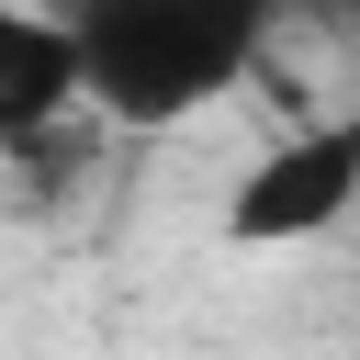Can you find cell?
<instances>
[{"label":"cell","instance_id":"obj_1","mask_svg":"<svg viewBox=\"0 0 360 360\" xmlns=\"http://www.w3.org/2000/svg\"><path fill=\"white\" fill-rule=\"evenodd\" d=\"M270 45L259 0H90L79 11V79L101 124H180L202 101H225Z\"/></svg>","mask_w":360,"mask_h":360},{"label":"cell","instance_id":"obj_2","mask_svg":"<svg viewBox=\"0 0 360 360\" xmlns=\"http://www.w3.org/2000/svg\"><path fill=\"white\" fill-rule=\"evenodd\" d=\"M349 202H360V112L281 135V146L225 191V236H236V248H304V236H326Z\"/></svg>","mask_w":360,"mask_h":360},{"label":"cell","instance_id":"obj_3","mask_svg":"<svg viewBox=\"0 0 360 360\" xmlns=\"http://www.w3.org/2000/svg\"><path fill=\"white\" fill-rule=\"evenodd\" d=\"M68 112H90L79 11H11L0 0V146H45Z\"/></svg>","mask_w":360,"mask_h":360}]
</instances>
